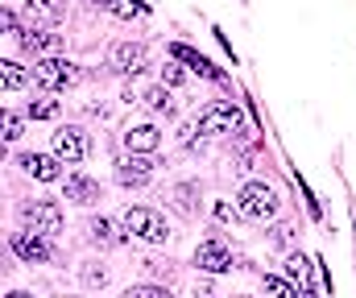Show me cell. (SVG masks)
I'll use <instances>...</instances> for the list:
<instances>
[{
    "label": "cell",
    "mask_w": 356,
    "mask_h": 298,
    "mask_svg": "<svg viewBox=\"0 0 356 298\" xmlns=\"http://www.w3.org/2000/svg\"><path fill=\"white\" fill-rule=\"evenodd\" d=\"M21 166H25L33 179H42V183H58V179H63L58 162H54V158H46V154H25V158H21Z\"/></svg>",
    "instance_id": "obj_11"
},
{
    "label": "cell",
    "mask_w": 356,
    "mask_h": 298,
    "mask_svg": "<svg viewBox=\"0 0 356 298\" xmlns=\"http://www.w3.org/2000/svg\"><path fill=\"white\" fill-rule=\"evenodd\" d=\"M67 199H75V203H95V199H99V183H91L83 174H71V179H67Z\"/></svg>",
    "instance_id": "obj_14"
},
{
    "label": "cell",
    "mask_w": 356,
    "mask_h": 298,
    "mask_svg": "<svg viewBox=\"0 0 356 298\" xmlns=\"http://www.w3.org/2000/svg\"><path fill=\"white\" fill-rule=\"evenodd\" d=\"M141 104H145L149 112H170V92H166V88H149V92L141 96Z\"/></svg>",
    "instance_id": "obj_18"
},
{
    "label": "cell",
    "mask_w": 356,
    "mask_h": 298,
    "mask_svg": "<svg viewBox=\"0 0 356 298\" xmlns=\"http://www.w3.org/2000/svg\"><path fill=\"white\" fill-rule=\"evenodd\" d=\"M241 215L245 220H257V224H266L277 215V191L266 187V183H249L245 191H241Z\"/></svg>",
    "instance_id": "obj_1"
},
{
    "label": "cell",
    "mask_w": 356,
    "mask_h": 298,
    "mask_svg": "<svg viewBox=\"0 0 356 298\" xmlns=\"http://www.w3.org/2000/svg\"><path fill=\"white\" fill-rule=\"evenodd\" d=\"M149 174H154V162L145 154H133V158L120 162V183H129V187H141Z\"/></svg>",
    "instance_id": "obj_12"
},
{
    "label": "cell",
    "mask_w": 356,
    "mask_h": 298,
    "mask_svg": "<svg viewBox=\"0 0 356 298\" xmlns=\"http://www.w3.org/2000/svg\"><path fill=\"white\" fill-rule=\"evenodd\" d=\"M54 112H58L54 99H38V104H29V116H33V120H50Z\"/></svg>",
    "instance_id": "obj_22"
},
{
    "label": "cell",
    "mask_w": 356,
    "mask_h": 298,
    "mask_svg": "<svg viewBox=\"0 0 356 298\" xmlns=\"http://www.w3.org/2000/svg\"><path fill=\"white\" fill-rule=\"evenodd\" d=\"M75 79H79V71H75L67 58H42V63H33V83L46 88V92H63V88H71Z\"/></svg>",
    "instance_id": "obj_4"
},
{
    "label": "cell",
    "mask_w": 356,
    "mask_h": 298,
    "mask_svg": "<svg viewBox=\"0 0 356 298\" xmlns=\"http://www.w3.org/2000/svg\"><path fill=\"white\" fill-rule=\"evenodd\" d=\"M54 154L67 162V166H79L88 158V137L79 129H58L54 133Z\"/></svg>",
    "instance_id": "obj_6"
},
{
    "label": "cell",
    "mask_w": 356,
    "mask_h": 298,
    "mask_svg": "<svg viewBox=\"0 0 356 298\" xmlns=\"http://www.w3.org/2000/svg\"><path fill=\"white\" fill-rule=\"evenodd\" d=\"M21 220H25L33 232H42V236L63 232V207H58L54 199H33V203H25V207H21Z\"/></svg>",
    "instance_id": "obj_2"
},
{
    "label": "cell",
    "mask_w": 356,
    "mask_h": 298,
    "mask_svg": "<svg viewBox=\"0 0 356 298\" xmlns=\"http://www.w3.org/2000/svg\"><path fill=\"white\" fill-rule=\"evenodd\" d=\"M266 290L269 295H294L298 282H282V278H266Z\"/></svg>",
    "instance_id": "obj_23"
},
{
    "label": "cell",
    "mask_w": 356,
    "mask_h": 298,
    "mask_svg": "<svg viewBox=\"0 0 356 298\" xmlns=\"http://www.w3.org/2000/svg\"><path fill=\"white\" fill-rule=\"evenodd\" d=\"M290 236H294V228H290V224H282V228H273V240H277V245H290Z\"/></svg>",
    "instance_id": "obj_26"
},
{
    "label": "cell",
    "mask_w": 356,
    "mask_h": 298,
    "mask_svg": "<svg viewBox=\"0 0 356 298\" xmlns=\"http://www.w3.org/2000/svg\"><path fill=\"white\" fill-rule=\"evenodd\" d=\"M21 137V120L13 112H4V141H17Z\"/></svg>",
    "instance_id": "obj_24"
},
{
    "label": "cell",
    "mask_w": 356,
    "mask_h": 298,
    "mask_svg": "<svg viewBox=\"0 0 356 298\" xmlns=\"http://www.w3.org/2000/svg\"><path fill=\"white\" fill-rule=\"evenodd\" d=\"M124 298H170V295H166L162 286H129Z\"/></svg>",
    "instance_id": "obj_21"
},
{
    "label": "cell",
    "mask_w": 356,
    "mask_h": 298,
    "mask_svg": "<svg viewBox=\"0 0 356 298\" xmlns=\"http://www.w3.org/2000/svg\"><path fill=\"white\" fill-rule=\"evenodd\" d=\"M21 46H25V50H38V54H46V50H58V33L29 29V33H21Z\"/></svg>",
    "instance_id": "obj_15"
},
{
    "label": "cell",
    "mask_w": 356,
    "mask_h": 298,
    "mask_svg": "<svg viewBox=\"0 0 356 298\" xmlns=\"http://www.w3.org/2000/svg\"><path fill=\"white\" fill-rule=\"evenodd\" d=\"M0 75H4V88H8V92L25 88V71H21V67H17L13 58H4V63H0Z\"/></svg>",
    "instance_id": "obj_17"
},
{
    "label": "cell",
    "mask_w": 356,
    "mask_h": 298,
    "mask_svg": "<svg viewBox=\"0 0 356 298\" xmlns=\"http://www.w3.org/2000/svg\"><path fill=\"white\" fill-rule=\"evenodd\" d=\"M286 270H290V278H294L298 286H307V290H311V278H307V261H302V257H290V261H286Z\"/></svg>",
    "instance_id": "obj_20"
},
{
    "label": "cell",
    "mask_w": 356,
    "mask_h": 298,
    "mask_svg": "<svg viewBox=\"0 0 356 298\" xmlns=\"http://www.w3.org/2000/svg\"><path fill=\"white\" fill-rule=\"evenodd\" d=\"M112 67H116V71H124V75L145 71V46H133V42L112 46Z\"/></svg>",
    "instance_id": "obj_9"
},
{
    "label": "cell",
    "mask_w": 356,
    "mask_h": 298,
    "mask_svg": "<svg viewBox=\"0 0 356 298\" xmlns=\"http://www.w3.org/2000/svg\"><path fill=\"white\" fill-rule=\"evenodd\" d=\"M124 228H129L133 236L149 240V245H162V240L170 236L166 220H162L158 211H149V207H129V211H124Z\"/></svg>",
    "instance_id": "obj_3"
},
{
    "label": "cell",
    "mask_w": 356,
    "mask_h": 298,
    "mask_svg": "<svg viewBox=\"0 0 356 298\" xmlns=\"http://www.w3.org/2000/svg\"><path fill=\"white\" fill-rule=\"evenodd\" d=\"M195 265L207 270V274H224V270H232V253H228L220 240H203V245L195 249Z\"/></svg>",
    "instance_id": "obj_8"
},
{
    "label": "cell",
    "mask_w": 356,
    "mask_h": 298,
    "mask_svg": "<svg viewBox=\"0 0 356 298\" xmlns=\"http://www.w3.org/2000/svg\"><path fill=\"white\" fill-rule=\"evenodd\" d=\"M162 83L178 88V83H182V71H178V67H162Z\"/></svg>",
    "instance_id": "obj_25"
},
{
    "label": "cell",
    "mask_w": 356,
    "mask_h": 298,
    "mask_svg": "<svg viewBox=\"0 0 356 298\" xmlns=\"http://www.w3.org/2000/svg\"><path fill=\"white\" fill-rule=\"evenodd\" d=\"M99 8H108V13H116V17H137V13H145V4H137V0H95Z\"/></svg>",
    "instance_id": "obj_16"
},
{
    "label": "cell",
    "mask_w": 356,
    "mask_h": 298,
    "mask_svg": "<svg viewBox=\"0 0 356 298\" xmlns=\"http://www.w3.org/2000/svg\"><path fill=\"white\" fill-rule=\"evenodd\" d=\"M241 129V108L236 104H207L199 112V133H236Z\"/></svg>",
    "instance_id": "obj_5"
},
{
    "label": "cell",
    "mask_w": 356,
    "mask_h": 298,
    "mask_svg": "<svg viewBox=\"0 0 356 298\" xmlns=\"http://www.w3.org/2000/svg\"><path fill=\"white\" fill-rule=\"evenodd\" d=\"M91 236H95L99 245H116V240H120V236H116V228H112L108 220H95V224H91Z\"/></svg>",
    "instance_id": "obj_19"
},
{
    "label": "cell",
    "mask_w": 356,
    "mask_h": 298,
    "mask_svg": "<svg viewBox=\"0 0 356 298\" xmlns=\"http://www.w3.org/2000/svg\"><path fill=\"white\" fill-rule=\"evenodd\" d=\"M8 245H13V253H17L21 261H29V265H33V261L42 265V261H50V257H54V253H50V245L42 240V232H33V236H29V232H17Z\"/></svg>",
    "instance_id": "obj_7"
},
{
    "label": "cell",
    "mask_w": 356,
    "mask_h": 298,
    "mask_svg": "<svg viewBox=\"0 0 356 298\" xmlns=\"http://www.w3.org/2000/svg\"><path fill=\"white\" fill-rule=\"evenodd\" d=\"M170 54H175L178 63H186L191 71L207 75V79H224V75H220V71H216V67H211V63H207L203 54H199V50H191V46H182V42H175V46H170Z\"/></svg>",
    "instance_id": "obj_13"
},
{
    "label": "cell",
    "mask_w": 356,
    "mask_h": 298,
    "mask_svg": "<svg viewBox=\"0 0 356 298\" xmlns=\"http://www.w3.org/2000/svg\"><path fill=\"white\" fill-rule=\"evenodd\" d=\"M0 25H4V29H8V33H17V17H13V13H8V8H4V13H0Z\"/></svg>",
    "instance_id": "obj_27"
},
{
    "label": "cell",
    "mask_w": 356,
    "mask_h": 298,
    "mask_svg": "<svg viewBox=\"0 0 356 298\" xmlns=\"http://www.w3.org/2000/svg\"><path fill=\"white\" fill-rule=\"evenodd\" d=\"M216 220H232V207L228 203H216Z\"/></svg>",
    "instance_id": "obj_28"
},
{
    "label": "cell",
    "mask_w": 356,
    "mask_h": 298,
    "mask_svg": "<svg viewBox=\"0 0 356 298\" xmlns=\"http://www.w3.org/2000/svg\"><path fill=\"white\" fill-rule=\"evenodd\" d=\"M158 141H162V133H158L154 124H137V129H129V133H124V145H129L133 154H154V149H158Z\"/></svg>",
    "instance_id": "obj_10"
}]
</instances>
